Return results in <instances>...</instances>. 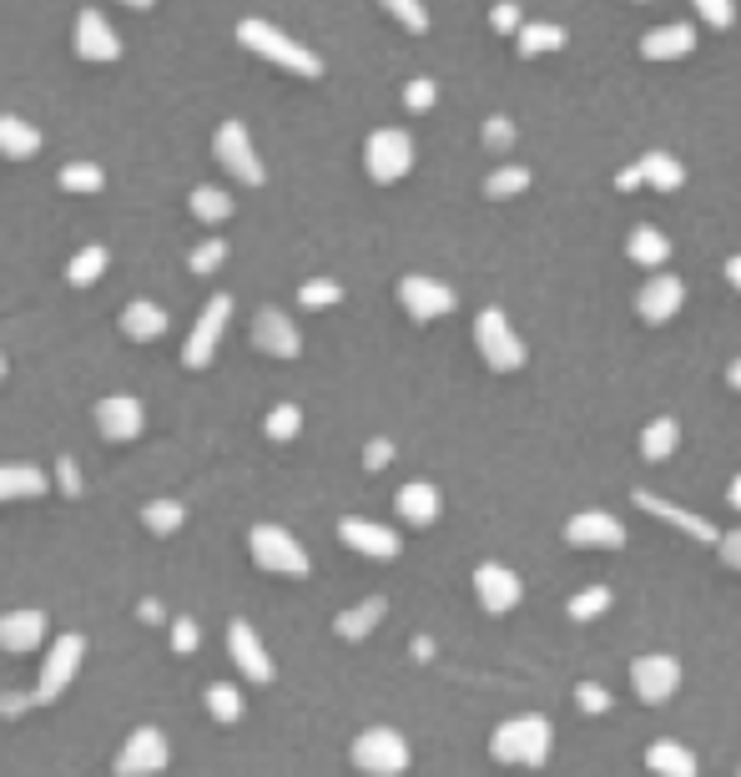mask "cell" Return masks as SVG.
<instances>
[{
  "label": "cell",
  "instance_id": "f907efd6",
  "mask_svg": "<svg viewBox=\"0 0 741 777\" xmlns=\"http://www.w3.org/2000/svg\"><path fill=\"white\" fill-rule=\"evenodd\" d=\"M490 21H494V31H505V36L515 31V36H520V11H515V5H494Z\"/></svg>",
  "mask_w": 741,
  "mask_h": 777
},
{
  "label": "cell",
  "instance_id": "2e32d148",
  "mask_svg": "<svg viewBox=\"0 0 741 777\" xmlns=\"http://www.w3.org/2000/svg\"><path fill=\"white\" fill-rule=\"evenodd\" d=\"M96 424H102V435L111 439V445H127V439L142 435V404L127 395H111L96 404Z\"/></svg>",
  "mask_w": 741,
  "mask_h": 777
},
{
  "label": "cell",
  "instance_id": "cb8c5ba5",
  "mask_svg": "<svg viewBox=\"0 0 741 777\" xmlns=\"http://www.w3.org/2000/svg\"><path fill=\"white\" fill-rule=\"evenodd\" d=\"M36 495H46V474L36 464H0V505L36 501Z\"/></svg>",
  "mask_w": 741,
  "mask_h": 777
},
{
  "label": "cell",
  "instance_id": "7bdbcfd3",
  "mask_svg": "<svg viewBox=\"0 0 741 777\" xmlns=\"http://www.w3.org/2000/svg\"><path fill=\"white\" fill-rule=\"evenodd\" d=\"M605 607H611V591H605V586H596V591L575 596V601H571V616H575V621H590L596 611H605Z\"/></svg>",
  "mask_w": 741,
  "mask_h": 777
},
{
  "label": "cell",
  "instance_id": "d6986e66",
  "mask_svg": "<svg viewBox=\"0 0 741 777\" xmlns=\"http://www.w3.org/2000/svg\"><path fill=\"white\" fill-rule=\"evenodd\" d=\"M474 591H480L484 611H509L520 607V576L505 566H480L474 570Z\"/></svg>",
  "mask_w": 741,
  "mask_h": 777
},
{
  "label": "cell",
  "instance_id": "f5cc1de1",
  "mask_svg": "<svg viewBox=\"0 0 741 777\" xmlns=\"http://www.w3.org/2000/svg\"><path fill=\"white\" fill-rule=\"evenodd\" d=\"M721 555H727V566H737V570H741V530L731 535V541H721Z\"/></svg>",
  "mask_w": 741,
  "mask_h": 777
},
{
  "label": "cell",
  "instance_id": "ffe728a7",
  "mask_svg": "<svg viewBox=\"0 0 741 777\" xmlns=\"http://www.w3.org/2000/svg\"><path fill=\"white\" fill-rule=\"evenodd\" d=\"M565 535H571V545H596V551H605V545H621V541H625L621 520H615V515H605V510L575 515L571 526H565Z\"/></svg>",
  "mask_w": 741,
  "mask_h": 777
},
{
  "label": "cell",
  "instance_id": "7402d4cb",
  "mask_svg": "<svg viewBox=\"0 0 741 777\" xmlns=\"http://www.w3.org/2000/svg\"><path fill=\"white\" fill-rule=\"evenodd\" d=\"M121 333H127V339H137V343L162 339V333H167V308L152 304V298H137V304L121 308Z\"/></svg>",
  "mask_w": 741,
  "mask_h": 777
},
{
  "label": "cell",
  "instance_id": "836d02e7",
  "mask_svg": "<svg viewBox=\"0 0 741 777\" xmlns=\"http://www.w3.org/2000/svg\"><path fill=\"white\" fill-rule=\"evenodd\" d=\"M192 217L197 223H227V217H233V198L217 192V187H197L192 192Z\"/></svg>",
  "mask_w": 741,
  "mask_h": 777
},
{
  "label": "cell",
  "instance_id": "3957f363",
  "mask_svg": "<svg viewBox=\"0 0 741 777\" xmlns=\"http://www.w3.org/2000/svg\"><path fill=\"white\" fill-rule=\"evenodd\" d=\"M353 767L368 777H399L409 767V742L393 727H368L364 738L353 742Z\"/></svg>",
  "mask_w": 741,
  "mask_h": 777
},
{
  "label": "cell",
  "instance_id": "ba28073f",
  "mask_svg": "<svg viewBox=\"0 0 741 777\" xmlns=\"http://www.w3.org/2000/svg\"><path fill=\"white\" fill-rule=\"evenodd\" d=\"M227 314H233V298L227 293H217L208 308H202V318L192 323V339L183 343V364L187 369H208L212 354H217V339H222V323H227Z\"/></svg>",
  "mask_w": 741,
  "mask_h": 777
},
{
  "label": "cell",
  "instance_id": "f1b7e54d",
  "mask_svg": "<svg viewBox=\"0 0 741 777\" xmlns=\"http://www.w3.org/2000/svg\"><path fill=\"white\" fill-rule=\"evenodd\" d=\"M384 611H389V607H384V596H368L364 607L343 611V616L333 621V626H339V636H343V641H364V636L374 632L378 621H384Z\"/></svg>",
  "mask_w": 741,
  "mask_h": 777
},
{
  "label": "cell",
  "instance_id": "8992f818",
  "mask_svg": "<svg viewBox=\"0 0 741 777\" xmlns=\"http://www.w3.org/2000/svg\"><path fill=\"white\" fill-rule=\"evenodd\" d=\"M364 167L374 183H399L403 172L414 167V142L399 127H378L374 137L364 142Z\"/></svg>",
  "mask_w": 741,
  "mask_h": 777
},
{
  "label": "cell",
  "instance_id": "f35d334b",
  "mask_svg": "<svg viewBox=\"0 0 741 777\" xmlns=\"http://www.w3.org/2000/svg\"><path fill=\"white\" fill-rule=\"evenodd\" d=\"M378 5H384L389 15H399V21L414 31V36H424V31H430V11H424V0H378Z\"/></svg>",
  "mask_w": 741,
  "mask_h": 777
},
{
  "label": "cell",
  "instance_id": "5bb4252c",
  "mask_svg": "<svg viewBox=\"0 0 741 777\" xmlns=\"http://www.w3.org/2000/svg\"><path fill=\"white\" fill-rule=\"evenodd\" d=\"M77 51H81V61H117L121 56L117 31L106 26V15L92 11V5L77 15Z\"/></svg>",
  "mask_w": 741,
  "mask_h": 777
},
{
  "label": "cell",
  "instance_id": "8fae6325",
  "mask_svg": "<svg viewBox=\"0 0 741 777\" xmlns=\"http://www.w3.org/2000/svg\"><path fill=\"white\" fill-rule=\"evenodd\" d=\"M399 304L409 308L414 323H434V318H444L449 308H455V289H444V283H434V278L409 273L399 283Z\"/></svg>",
  "mask_w": 741,
  "mask_h": 777
},
{
  "label": "cell",
  "instance_id": "1f68e13d",
  "mask_svg": "<svg viewBox=\"0 0 741 777\" xmlns=\"http://www.w3.org/2000/svg\"><path fill=\"white\" fill-rule=\"evenodd\" d=\"M677 439H681L677 420H650L646 435H640V455H646V460H666V455L677 449Z\"/></svg>",
  "mask_w": 741,
  "mask_h": 777
},
{
  "label": "cell",
  "instance_id": "9f6ffc18",
  "mask_svg": "<svg viewBox=\"0 0 741 777\" xmlns=\"http://www.w3.org/2000/svg\"><path fill=\"white\" fill-rule=\"evenodd\" d=\"M727 379H731V389H737V395H741V358H737V364H731V369H727Z\"/></svg>",
  "mask_w": 741,
  "mask_h": 777
},
{
  "label": "cell",
  "instance_id": "e0dca14e",
  "mask_svg": "<svg viewBox=\"0 0 741 777\" xmlns=\"http://www.w3.org/2000/svg\"><path fill=\"white\" fill-rule=\"evenodd\" d=\"M681 298H686L681 278H677V273H656L646 289H640L636 308H640V318H646V323H666V318H677Z\"/></svg>",
  "mask_w": 741,
  "mask_h": 777
},
{
  "label": "cell",
  "instance_id": "44dd1931",
  "mask_svg": "<svg viewBox=\"0 0 741 777\" xmlns=\"http://www.w3.org/2000/svg\"><path fill=\"white\" fill-rule=\"evenodd\" d=\"M339 541L353 545V551H364V555H378V561H393V555H399V535L374 526V520H343Z\"/></svg>",
  "mask_w": 741,
  "mask_h": 777
},
{
  "label": "cell",
  "instance_id": "680465c9",
  "mask_svg": "<svg viewBox=\"0 0 741 777\" xmlns=\"http://www.w3.org/2000/svg\"><path fill=\"white\" fill-rule=\"evenodd\" d=\"M131 11H146V5H156V0H127Z\"/></svg>",
  "mask_w": 741,
  "mask_h": 777
},
{
  "label": "cell",
  "instance_id": "4fadbf2b",
  "mask_svg": "<svg viewBox=\"0 0 741 777\" xmlns=\"http://www.w3.org/2000/svg\"><path fill=\"white\" fill-rule=\"evenodd\" d=\"M252 343H258L262 354L273 358H298V329H293V318L278 314V308H262L258 318H252Z\"/></svg>",
  "mask_w": 741,
  "mask_h": 777
},
{
  "label": "cell",
  "instance_id": "9a60e30c",
  "mask_svg": "<svg viewBox=\"0 0 741 777\" xmlns=\"http://www.w3.org/2000/svg\"><path fill=\"white\" fill-rule=\"evenodd\" d=\"M227 651H233V667H243V676H252V682H273V661H268L258 632H252L247 621H233V626H227Z\"/></svg>",
  "mask_w": 741,
  "mask_h": 777
},
{
  "label": "cell",
  "instance_id": "74e56055",
  "mask_svg": "<svg viewBox=\"0 0 741 777\" xmlns=\"http://www.w3.org/2000/svg\"><path fill=\"white\" fill-rule=\"evenodd\" d=\"M208 711L217 717V722H237V717H243V697H237L227 682H212L208 686Z\"/></svg>",
  "mask_w": 741,
  "mask_h": 777
},
{
  "label": "cell",
  "instance_id": "603a6c76",
  "mask_svg": "<svg viewBox=\"0 0 741 777\" xmlns=\"http://www.w3.org/2000/svg\"><path fill=\"white\" fill-rule=\"evenodd\" d=\"M46 636V616L40 611H5L0 616V646L5 651H31Z\"/></svg>",
  "mask_w": 741,
  "mask_h": 777
},
{
  "label": "cell",
  "instance_id": "7c38bea8",
  "mask_svg": "<svg viewBox=\"0 0 741 777\" xmlns=\"http://www.w3.org/2000/svg\"><path fill=\"white\" fill-rule=\"evenodd\" d=\"M631 686H636L640 702H666L681 686V667L671 657H640L631 667Z\"/></svg>",
  "mask_w": 741,
  "mask_h": 777
},
{
  "label": "cell",
  "instance_id": "484cf974",
  "mask_svg": "<svg viewBox=\"0 0 741 777\" xmlns=\"http://www.w3.org/2000/svg\"><path fill=\"white\" fill-rule=\"evenodd\" d=\"M40 152V132L31 127V121L21 117H0V157H15V162H26Z\"/></svg>",
  "mask_w": 741,
  "mask_h": 777
},
{
  "label": "cell",
  "instance_id": "83f0119b",
  "mask_svg": "<svg viewBox=\"0 0 741 777\" xmlns=\"http://www.w3.org/2000/svg\"><path fill=\"white\" fill-rule=\"evenodd\" d=\"M640 183H650L656 192H677L681 183H686V167H681L677 157H666V152H646V157L636 162Z\"/></svg>",
  "mask_w": 741,
  "mask_h": 777
},
{
  "label": "cell",
  "instance_id": "60d3db41",
  "mask_svg": "<svg viewBox=\"0 0 741 777\" xmlns=\"http://www.w3.org/2000/svg\"><path fill=\"white\" fill-rule=\"evenodd\" d=\"M343 289L339 283H328V278H318V283H303L298 289V304L303 308H328V304H339Z\"/></svg>",
  "mask_w": 741,
  "mask_h": 777
},
{
  "label": "cell",
  "instance_id": "816d5d0a",
  "mask_svg": "<svg viewBox=\"0 0 741 777\" xmlns=\"http://www.w3.org/2000/svg\"><path fill=\"white\" fill-rule=\"evenodd\" d=\"M389 455H393V445L389 439H374V445L364 449V460H368V470H384V464H389Z\"/></svg>",
  "mask_w": 741,
  "mask_h": 777
},
{
  "label": "cell",
  "instance_id": "c3c4849f",
  "mask_svg": "<svg viewBox=\"0 0 741 777\" xmlns=\"http://www.w3.org/2000/svg\"><path fill=\"white\" fill-rule=\"evenodd\" d=\"M56 485H61L66 495H81V470H77V460H56Z\"/></svg>",
  "mask_w": 741,
  "mask_h": 777
},
{
  "label": "cell",
  "instance_id": "4dcf8cb0",
  "mask_svg": "<svg viewBox=\"0 0 741 777\" xmlns=\"http://www.w3.org/2000/svg\"><path fill=\"white\" fill-rule=\"evenodd\" d=\"M565 46V26H550V21H534V26H520V56H545Z\"/></svg>",
  "mask_w": 741,
  "mask_h": 777
},
{
  "label": "cell",
  "instance_id": "d590c367",
  "mask_svg": "<svg viewBox=\"0 0 741 777\" xmlns=\"http://www.w3.org/2000/svg\"><path fill=\"white\" fill-rule=\"evenodd\" d=\"M525 187H530V172L525 167H499L484 177V198H520Z\"/></svg>",
  "mask_w": 741,
  "mask_h": 777
},
{
  "label": "cell",
  "instance_id": "6da1fadb",
  "mask_svg": "<svg viewBox=\"0 0 741 777\" xmlns=\"http://www.w3.org/2000/svg\"><path fill=\"white\" fill-rule=\"evenodd\" d=\"M237 40H243L247 51L268 56L273 67H287L293 76H308V81L324 76V61H318L313 51H303L298 40H287L283 31L273 26V21H258V15H247V21H237Z\"/></svg>",
  "mask_w": 741,
  "mask_h": 777
},
{
  "label": "cell",
  "instance_id": "ac0fdd59",
  "mask_svg": "<svg viewBox=\"0 0 741 777\" xmlns=\"http://www.w3.org/2000/svg\"><path fill=\"white\" fill-rule=\"evenodd\" d=\"M696 51V26L677 21V26H656L640 36V56L646 61H677V56H691Z\"/></svg>",
  "mask_w": 741,
  "mask_h": 777
},
{
  "label": "cell",
  "instance_id": "4316f807",
  "mask_svg": "<svg viewBox=\"0 0 741 777\" xmlns=\"http://www.w3.org/2000/svg\"><path fill=\"white\" fill-rule=\"evenodd\" d=\"M646 767L650 773H661V777H696V757H691L681 742H650Z\"/></svg>",
  "mask_w": 741,
  "mask_h": 777
},
{
  "label": "cell",
  "instance_id": "ab89813d",
  "mask_svg": "<svg viewBox=\"0 0 741 777\" xmlns=\"http://www.w3.org/2000/svg\"><path fill=\"white\" fill-rule=\"evenodd\" d=\"M303 424V409L298 404H278L273 414H268V439H293Z\"/></svg>",
  "mask_w": 741,
  "mask_h": 777
},
{
  "label": "cell",
  "instance_id": "52a82bcc",
  "mask_svg": "<svg viewBox=\"0 0 741 777\" xmlns=\"http://www.w3.org/2000/svg\"><path fill=\"white\" fill-rule=\"evenodd\" d=\"M212 152H217V162L233 172L237 183L262 187V177H268V172H262L258 152H252V142H247V127H243V121H222L217 137H212Z\"/></svg>",
  "mask_w": 741,
  "mask_h": 777
},
{
  "label": "cell",
  "instance_id": "db71d44e",
  "mask_svg": "<svg viewBox=\"0 0 741 777\" xmlns=\"http://www.w3.org/2000/svg\"><path fill=\"white\" fill-rule=\"evenodd\" d=\"M26 707H36V697H15V692L11 697H0V711H11V717L15 711H26Z\"/></svg>",
  "mask_w": 741,
  "mask_h": 777
},
{
  "label": "cell",
  "instance_id": "ee69618b",
  "mask_svg": "<svg viewBox=\"0 0 741 777\" xmlns=\"http://www.w3.org/2000/svg\"><path fill=\"white\" fill-rule=\"evenodd\" d=\"M222 258H227V243H222V237H208L202 248H192V273H212Z\"/></svg>",
  "mask_w": 741,
  "mask_h": 777
},
{
  "label": "cell",
  "instance_id": "6f0895ef",
  "mask_svg": "<svg viewBox=\"0 0 741 777\" xmlns=\"http://www.w3.org/2000/svg\"><path fill=\"white\" fill-rule=\"evenodd\" d=\"M727 495H731V505H737V510H741V474H737V480H731V490H727Z\"/></svg>",
  "mask_w": 741,
  "mask_h": 777
},
{
  "label": "cell",
  "instance_id": "b9f144b4",
  "mask_svg": "<svg viewBox=\"0 0 741 777\" xmlns=\"http://www.w3.org/2000/svg\"><path fill=\"white\" fill-rule=\"evenodd\" d=\"M434 96H439V86H434L430 76H414L409 86H403V106H409V111H430Z\"/></svg>",
  "mask_w": 741,
  "mask_h": 777
},
{
  "label": "cell",
  "instance_id": "f6af8a7d",
  "mask_svg": "<svg viewBox=\"0 0 741 777\" xmlns=\"http://www.w3.org/2000/svg\"><path fill=\"white\" fill-rule=\"evenodd\" d=\"M509 142H515V127H509V117H490V121H484V146H490V152H509Z\"/></svg>",
  "mask_w": 741,
  "mask_h": 777
},
{
  "label": "cell",
  "instance_id": "e575fe53",
  "mask_svg": "<svg viewBox=\"0 0 741 777\" xmlns=\"http://www.w3.org/2000/svg\"><path fill=\"white\" fill-rule=\"evenodd\" d=\"M183 520H187V510H183L177 501H152V505L142 510V526L152 530V535H172V530L183 526Z\"/></svg>",
  "mask_w": 741,
  "mask_h": 777
},
{
  "label": "cell",
  "instance_id": "7dc6e473",
  "mask_svg": "<svg viewBox=\"0 0 741 777\" xmlns=\"http://www.w3.org/2000/svg\"><path fill=\"white\" fill-rule=\"evenodd\" d=\"M575 702H580L586 711H605V707H611L605 686H596V682H580V686H575Z\"/></svg>",
  "mask_w": 741,
  "mask_h": 777
},
{
  "label": "cell",
  "instance_id": "91938a15",
  "mask_svg": "<svg viewBox=\"0 0 741 777\" xmlns=\"http://www.w3.org/2000/svg\"><path fill=\"white\" fill-rule=\"evenodd\" d=\"M0 379H5V358H0Z\"/></svg>",
  "mask_w": 741,
  "mask_h": 777
},
{
  "label": "cell",
  "instance_id": "11a10c76",
  "mask_svg": "<svg viewBox=\"0 0 741 777\" xmlns=\"http://www.w3.org/2000/svg\"><path fill=\"white\" fill-rule=\"evenodd\" d=\"M727 283L741 293V258H731V263H727Z\"/></svg>",
  "mask_w": 741,
  "mask_h": 777
},
{
  "label": "cell",
  "instance_id": "bcb514c9",
  "mask_svg": "<svg viewBox=\"0 0 741 777\" xmlns=\"http://www.w3.org/2000/svg\"><path fill=\"white\" fill-rule=\"evenodd\" d=\"M696 11H702V21L716 31L731 26V0H696Z\"/></svg>",
  "mask_w": 741,
  "mask_h": 777
},
{
  "label": "cell",
  "instance_id": "d4e9b609",
  "mask_svg": "<svg viewBox=\"0 0 741 777\" xmlns=\"http://www.w3.org/2000/svg\"><path fill=\"white\" fill-rule=\"evenodd\" d=\"M399 515L409 520V526H434V520H439V490L424 485V480L403 485L399 490Z\"/></svg>",
  "mask_w": 741,
  "mask_h": 777
},
{
  "label": "cell",
  "instance_id": "5b68a950",
  "mask_svg": "<svg viewBox=\"0 0 741 777\" xmlns=\"http://www.w3.org/2000/svg\"><path fill=\"white\" fill-rule=\"evenodd\" d=\"M474 343H480V354L490 369L509 374L525 364V343L515 339V329H509V318L499 314V308H484L480 318H474Z\"/></svg>",
  "mask_w": 741,
  "mask_h": 777
},
{
  "label": "cell",
  "instance_id": "8d00e7d4",
  "mask_svg": "<svg viewBox=\"0 0 741 777\" xmlns=\"http://www.w3.org/2000/svg\"><path fill=\"white\" fill-rule=\"evenodd\" d=\"M106 172L96 167V162H71V167H61V187L66 192H102Z\"/></svg>",
  "mask_w": 741,
  "mask_h": 777
},
{
  "label": "cell",
  "instance_id": "7a4b0ae2",
  "mask_svg": "<svg viewBox=\"0 0 741 777\" xmlns=\"http://www.w3.org/2000/svg\"><path fill=\"white\" fill-rule=\"evenodd\" d=\"M490 752L499 763H520V767H540L550 757V722L545 717H515L490 738Z\"/></svg>",
  "mask_w": 741,
  "mask_h": 777
},
{
  "label": "cell",
  "instance_id": "9c48e42d",
  "mask_svg": "<svg viewBox=\"0 0 741 777\" xmlns=\"http://www.w3.org/2000/svg\"><path fill=\"white\" fill-rule=\"evenodd\" d=\"M167 738L156 732V727H137L127 738V747L117 752V777H152L167 767Z\"/></svg>",
  "mask_w": 741,
  "mask_h": 777
},
{
  "label": "cell",
  "instance_id": "94428289",
  "mask_svg": "<svg viewBox=\"0 0 741 777\" xmlns=\"http://www.w3.org/2000/svg\"><path fill=\"white\" fill-rule=\"evenodd\" d=\"M737 777H741V773H737Z\"/></svg>",
  "mask_w": 741,
  "mask_h": 777
},
{
  "label": "cell",
  "instance_id": "277c9868",
  "mask_svg": "<svg viewBox=\"0 0 741 777\" xmlns=\"http://www.w3.org/2000/svg\"><path fill=\"white\" fill-rule=\"evenodd\" d=\"M247 545H252V561L262 570H273V576H308V551L283 526H252Z\"/></svg>",
  "mask_w": 741,
  "mask_h": 777
},
{
  "label": "cell",
  "instance_id": "30bf717a",
  "mask_svg": "<svg viewBox=\"0 0 741 777\" xmlns=\"http://www.w3.org/2000/svg\"><path fill=\"white\" fill-rule=\"evenodd\" d=\"M81 657H86V641H81L77 632L61 636V641L51 646V657H46V667H40V686H36V702H56L71 686V676L81 672Z\"/></svg>",
  "mask_w": 741,
  "mask_h": 777
},
{
  "label": "cell",
  "instance_id": "681fc988",
  "mask_svg": "<svg viewBox=\"0 0 741 777\" xmlns=\"http://www.w3.org/2000/svg\"><path fill=\"white\" fill-rule=\"evenodd\" d=\"M172 646H177V651H197V626L192 621H177V626H172Z\"/></svg>",
  "mask_w": 741,
  "mask_h": 777
},
{
  "label": "cell",
  "instance_id": "d6a6232c",
  "mask_svg": "<svg viewBox=\"0 0 741 777\" xmlns=\"http://www.w3.org/2000/svg\"><path fill=\"white\" fill-rule=\"evenodd\" d=\"M102 273H106V248H81L77 258L66 263V283H77V289H92Z\"/></svg>",
  "mask_w": 741,
  "mask_h": 777
},
{
  "label": "cell",
  "instance_id": "f546056e",
  "mask_svg": "<svg viewBox=\"0 0 741 777\" xmlns=\"http://www.w3.org/2000/svg\"><path fill=\"white\" fill-rule=\"evenodd\" d=\"M625 252H631V263H640V268H661L666 258H671V243H666V233H656V227H636L631 243H625Z\"/></svg>",
  "mask_w": 741,
  "mask_h": 777
}]
</instances>
